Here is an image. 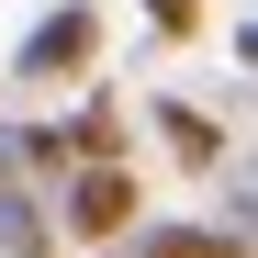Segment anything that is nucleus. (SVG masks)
Listing matches in <instances>:
<instances>
[{
    "label": "nucleus",
    "mask_w": 258,
    "mask_h": 258,
    "mask_svg": "<svg viewBox=\"0 0 258 258\" xmlns=\"http://www.w3.org/2000/svg\"><path fill=\"white\" fill-rule=\"evenodd\" d=\"M101 56V12H79V0H68V12H45V23H34L23 34V79H34V90H56V79H79V68H90Z\"/></svg>",
    "instance_id": "f257e3e1"
},
{
    "label": "nucleus",
    "mask_w": 258,
    "mask_h": 258,
    "mask_svg": "<svg viewBox=\"0 0 258 258\" xmlns=\"http://www.w3.org/2000/svg\"><path fill=\"white\" fill-rule=\"evenodd\" d=\"M135 213H146V191H135V168H68V236H135Z\"/></svg>",
    "instance_id": "f03ea898"
},
{
    "label": "nucleus",
    "mask_w": 258,
    "mask_h": 258,
    "mask_svg": "<svg viewBox=\"0 0 258 258\" xmlns=\"http://www.w3.org/2000/svg\"><path fill=\"white\" fill-rule=\"evenodd\" d=\"M0 258H56V236H45V202H34L23 157H12V135H0Z\"/></svg>",
    "instance_id": "7ed1b4c3"
},
{
    "label": "nucleus",
    "mask_w": 258,
    "mask_h": 258,
    "mask_svg": "<svg viewBox=\"0 0 258 258\" xmlns=\"http://www.w3.org/2000/svg\"><path fill=\"white\" fill-rule=\"evenodd\" d=\"M146 123H157V135H168V157H191V168H213V157H225V135H213V123H202L191 101H157Z\"/></svg>",
    "instance_id": "20e7f679"
},
{
    "label": "nucleus",
    "mask_w": 258,
    "mask_h": 258,
    "mask_svg": "<svg viewBox=\"0 0 258 258\" xmlns=\"http://www.w3.org/2000/svg\"><path fill=\"white\" fill-rule=\"evenodd\" d=\"M135 258H247V247H225L213 225H146V236H135Z\"/></svg>",
    "instance_id": "39448f33"
},
{
    "label": "nucleus",
    "mask_w": 258,
    "mask_h": 258,
    "mask_svg": "<svg viewBox=\"0 0 258 258\" xmlns=\"http://www.w3.org/2000/svg\"><path fill=\"white\" fill-rule=\"evenodd\" d=\"M146 23L157 34H202V0H146Z\"/></svg>",
    "instance_id": "423d86ee"
}]
</instances>
